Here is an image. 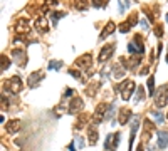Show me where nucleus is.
I'll return each mask as SVG.
<instances>
[{
    "label": "nucleus",
    "mask_w": 168,
    "mask_h": 151,
    "mask_svg": "<svg viewBox=\"0 0 168 151\" xmlns=\"http://www.w3.org/2000/svg\"><path fill=\"white\" fill-rule=\"evenodd\" d=\"M155 102H156V106H158L160 109L167 106V102H168V86L167 84L161 86L158 89V92L155 94Z\"/></svg>",
    "instance_id": "nucleus-3"
},
{
    "label": "nucleus",
    "mask_w": 168,
    "mask_h": 151,
    "mask_svg": "<svg viewBox=\"0 0 168 151\" xmlns=\"http://www.w3.org/2000/svg\"><path fill=\"white\" fill-rule=\"evenodd\" d=\"M113 72H114V77H116V79H121V77L124 76V70L121 69V67H119L118 64H116V66L113 67Z\"/></svg>",
    "instance_id": "nucleus-23"
},
{
    "label": "nucleus",
    "mask_w": 168,
    "mask_h": 151,
    "mask_svg": "<svg viewBox=\"0 0 168 151\" xmlns=\"http://www.w3.org/2000/svg\"><path fill=\"white\" fill-rule=\"evenodd\" d=\"M69 74L72 76V77H76V79L82 81V77H81V72H79L78 69H69Z\"/></svg>",
    "instance_id": "nucleus-26"
},
{
    "label": "nucleus",
    "mask_w": 168,
    "mask_h": 151,
    "mask_svg": "<svg viewBox=\"0 0 168 151\" xmlns=\"http://www.w3.org/2000/svg\"><path fill=\"white\" fill-rule=\"evenodd\" d=\"M156 136H158V146L160 148H161V150L167 148L168 146V131H158Z\"/></svg>",
    "instance_id": "nucleus-16"
},
{
    "label": "nucleus",
    "mask_w": 168,
    "mask_h": 151,
    "mask_svg": "<svg viewBox=\"0 0 168 151\" xmlns=\"http://www.w3.org/2000/svg\"><path fill=\"white\" fill-rule=\"evenodd\" d=\"M167 60H168V57H167Z\"/></svg>",
    "instance_id": "nucleus-39"
},
{
    "label": "nucleus",
    "mask_w": 168,
    "mask_h": 151,
    "mask_svg": "<svg viewBox=\"0 0 168 151\" xmlns=\"http://www.w3.org/2000/svg\"><path fill=\"white\" fill-rule=\"evenodd\" d=\"M93 2V5L96 7V9H101L103 5H104V0H91Z\"/></svg>",
    "instance_id": "nucleus-30"
},
{
    "label": "nucleus",
    "mask_w": 168,
    "mask_h": 151,
    "mask_svg": "<svg viewBox=\"0 0 168 151\" xmlns=\"http://www.w3.org/2000/svg\"><path fill=\"white\" fill-rule=\"evenodd\" d=\"M91 62H93V57H91L89 54H84V56L78 57L74 64H76V67H79V69H88V67H91Z\"/></svg>",
    "instance_id": "nucleus-10"
},
{
    "label": "nucleus",
    "mask_w": 168,
    "mask_h": 151,
    "mask_svg": "<svg viewBox=\"0 0 168 151\" xmlns=\"http://www.w3.org/2000/svg\"><path fill=\"white\" fill-rule=\"evenodd\" d=\"M167 22H168V14H167Z\"/></svg>",
    "instance_id": "nucleus-37"
},
{
    "label": "nucleus",
    "mask_w": 168,
    "mask_h": 151,
    "mask_svg": "<svg viewBox=\"0 0 168 151\" xmlns=\"http://www.w3.org/2000/svg\"><path fill=\"white\" fill-rule=\"evenodd\" d=\"M86 123H89V116H88V114H81V118H79V121H78V124H76V128L81 129Z\"/></svg>",
    "instance_id": "nucleus-21"
},
{
    "label": "nucleus",
    "mask_w": 168,
    "mask_h": 151,
    "mask_svg": "<svg viewBox=\"0 0 168 151\" xmlns=\"http://www.w3.org/2000/svg\"><path fill=\"white\" fill-rule=\"evenodd\" d=\"M34 25H35V29L39 30L40 34H47L49 32V22L46 17H37V20L34 22Z\"/></svg>",
    "instance_id": "nucleus-12"
},
{
    "label": "nucleus",
    "mask_w": 168,
    "mask_h": 151,
    "mask_svg": "<svg viewBox=\"0 0 168 151\" xmlns=\"http://www.w3.org/2000/svg\"><path fill=\"white\" fill-rule=\"evenodd\" d=\"M167 119H168V114H167Z\"/></svg>",
    "instance_id": "nucleus-38"
},
{
    "label": "nucleus",
    "mask_w": 168,
    "mask_h": 151,
    "mask_svg": "<svg viewBox=\"0 0 168 151\" xmlns=\"http://www.w3.org/2000/svg\"><path fill=\"white\" fill-rule=\"evenodd\" d=\"M98 87H99V82H94V84H91L89 87H86V94L89 92V96L93 98V96L96 94V89H98Z\"/></svg>",
    "instance_id": "nucleus-22"
},
{
    "label": "nucleus",
    "mask_w": 168,
    "mask_h": 151,
    "mask_svg": "<svg viewBox=\"0 0 168 151\" xmlns=\"http://www.w3.org/2000/svg\"><path fill=\"white\" fill-rule=\"evenodd\" d=\"M19 129H20V121L19 119H10L9 123H7V126H5V131H7L9 134H15Z\"/></svg>",
    "instance_id": "nucleus-14"
},
{
    "label": "nucleus",
    "mask_w": 168,
    "mask_h": 151,
    "mask_svg": "<svg viewBox=\"0 0 168 151\" xmlns=\"http://www.w3.org/2000/svg\"><path fill=\"white\" fill-rule=\"evenodd\" d=\"M135 82L133 81H124L121 86H119V89H121V99L123 101H128L131 99V96H133V92H135Z\"/></svg>",
    "instance_id": "nucleus-2"
},
{
    "label": "nucleus",
    "mask_w": 168,
    "mask_h": 151,
    "mask_svg": "<svg viewBox=\"0 0 168 151\" xmlns=\"http://www.w3.org/2000/svg\"><path fill=\"white\" fill-rule=\"evenodd\" d=\"M114 29H116V24H114V22H108V24L104 25V29H103V32H101L99 39H106L108 35H111V34L114 32Z\"/></svg>",
    "instance_id": "nucleus-15"
},
{
    "label": "nucleus",
    "mask_w": 168,
    "mask_h": 151,
    "mask_svg": "<svg viewBox=\"0 0 168 151\" xmlns=\"http://www.w3.org/2000/svg\"><path fill=\"white\" fill-rule=\"evenodd\" d=\"M72 3H74V9H78L79 12L88 10L89 7V0H72Z\"/></svg>",
    "instance_id": "nucleus-19"
},
{
    "label": "nucleus",
    "mask_w": 168,
    "mask_h": 151,
    "mask_svg": "<svg viewBox=\"0 0 168 151\" xmlns=\"http://www.w3.org/2000/svg\"><path fill=\"white\" fill-rule=\"evenodd\" d=\"M82 108H84V102H82V99H81V98H78V96H74V98L71 99V102H69L67 112H69V114H78L79 111H82Z\"/></svg>",
    "instance_id": "nucleus-8"
},
{
    "label": "nucleus",
    "mask_w": 168,
    "mask_h": 151,
    "mask_svg": "<svg viewBox=\"0 0 168 151\" xmlns=\"http://www.w3.org/2000/svg\"><path fill=\"white\" fill-rule=\"evenodd\" d=\"M88 141L91 146H94L96 143H98V131H96V128L94 126H91L88 129Z\"/></svg>",
    "instance_id": "nucleus-18"
},
{
    "label": "nucleus",
    "mask_w": 168,
    "mask_h": 151,
    "mask_svg": "<svg viewBox=\"0 0 168 151\" xmlns=\"http://www.w3.org/2000/svg\"><path fill=\"white\" fill-rule=\"evenodd\" d=\"M129 29H131V25H129V22L126 20V22H123V24H121V27H119V32H121V34H126Z\"/></svg>",
    "instance_id": "nucleus-25"
},
{
    "label": "nucleus",
    "mask_w": 168,
    "mask_h": 151,
    "mask_svg": "<svg viewBox=\"0 0 168 151\" xmlns=\"http://www.w3.org/2000/svg\"><path fill=\"white\" fill-rule=\"evenodd\" d=\"M15 30L19 32L20 35H22V34H27V32L30 30V27H29V22H27L25 19H20V20H17V22H15Z\"/></svg>",
    "instance_id": "nucleus-13"
},
{
    "label": "nucleus",
    "mask_w": 168,
    "mask_h": 151,
    "mask_svg": "<svg viewBox=\"0 0 168 151\" xmlns=\"http://www.w3.org/2000/svg\"><path fill=\"white\" fill-rule=\"evenodd\" d=\"M128 50H129V54H135V56H143V50H145V47H143V42H141V35H139V34H136V35H135V39H133L128 44Z\"/></svg>",
    "instance_id": "nucleus-1"
},
{
    "label": "nucleus",
    "mask_w": 168,
    "mask_h": 151,
    "mask_svg": "<svg viewBox=\"0 0 168 151\" xmlns=\"http://www.w3.org/2000/svg\"><path fill=\"white\" fill-rule=\"evenodd\" d=\"M141 25H143V29H148V22L146 20H141Z\"/></svg>",
    "instance_id": "nucleus-36"
},
{
    "label": "nucleus",
    "mask_w": 168,
    "mask_h": 151,
    "mask_svg": "<svg viewBox=\"0 0 168 151\" xmlns=\"http://www.w3.org/2000/svg\"><path fill=\"white\" fill-rule=\"evenodd\" d=\"M44 76H46V72H44V70H35V72H32V74L29 76V86H30V87L39 86V82L44 79Z\"/></svg>",
    "instance_id": "nucleus-11"
},
{
    "label": "nucleus",
    "mask_w": 168,
    "mask_h": 151,
    "mask_svg": "<svg viewBox=\"0 0 168 151\" xmlns=\"http://www.w3.org/2000/svg\"><path fill=\"white\" fill-rule=\"evenodd\" d=\"M129 116H131V111L128 109V108H121L119 109V124H126L129 121Z\"/></svg>",
    "instance_id": "nucleus-17"
},
{
    "label": "nucleus",
    "mask_w": 168,
    "mask_h": 151,
    "mask_svg": "<svg viewBox=\"0 0 168 151\" xmlns=\"http://www.w3.org/2000/svg\"><path fill=\"white\" fill-rule=\"evenodd\" d=\"M12 57H14V60L17 62V66L25 67V64H27V54H25V50L24 49H14L12 50Z\"/></svg>",
    "instance_id": "nucleus-7"
},
{
    "label": "nucleus",
    "mask_w": 168,
    "mask_h": 151,
    "mask_svg": "<svg viewBox=\"0 0 168 151\" xmlns=\"http://www.w3.org/2000/svg\"><path fill=\"white\" fill-rule=\"evenodd\" d=\"M148 94L150 96H153V98H155V94H156V92H155V76H151V77H150L148 79Z\"/></svg>",
    "instance_id": "nucleus-20"
},
{
    "label": "nucleus",
    "mask_w": 168,
    "mask_h": 151,
    "mask_svg": "<svg viewBox=\"0 0 168 151\" xmlns=\"http://www.w3.org/2000/svg\"><path fill=\"white\" fill-rule=\"evenodd\" d=\"M72 94H74V91L71 89V87H67V89H66V96H72Z\"/></svg>",
    "instance_id": "nucleus-34"
},
{
    "label": "nucleus",
    "mask_w": 168,
    "mask_h": 151,
    "mask_svg": "<svg viewBox=\"0 0 168 151\" xmlns=\"http://www.w3.org/2000/svg\"><path fill=\"white\" fill-rule=\"evenodd\" d=\"M148 70H150V67H148V66H145L143 69L139 70V74H143V76H145V74H148Z\"/></svg>",
    "instance_id": "nucleus-33"
},
{
    "label": "nucleus",
    "mask_w": 168,
    "mask_h": 151,
    "mask_svg": "<svg viewBox=\"0 0 168 151\" xmlns=\"http://www.w3.org/2000/svg\"><path fill=\"white\" fill-rule=\"evenodd\" d=\"M153 118H155V123H158V124L163 123V116H161V112H153Z\"/></svg>",
    "instance_id": "nucleus-28"
},
{
    "label": "nucleus",
    "mask_w": 168,
    "mask_h": 151,
    "mask_svg": "<svg viewBox=\"0 0 168 151\" xmlns=\"http://www.w3.org/2000/svg\"><path fill=\"white\" fill-rule=\"evenodd\" d=\"M46 3H49V5H56L57 0H46Z\"/></svg>",
    "instance_id": "nucleus-35"
},
{
    "label": "nucleus",
    "mask_w": 168,
    "mask_h": 151,
    "mask_svg": "<svg viewBox=\"0 0 168 151\" xmlns=\"http://www.w3.org/2000/svg\"><path fill=\"white\" fill-rule=\"evenodd\" d=\"M155 34H156L158 37H161V35H163V25H155Z\"/></svg>",
    "instance_id": "nucleus-31"
},
{
    "label": "nucleus",
    "mask_w": 168,
    "mask_h": 151,
    "mask_svg": "<svg viewBox=\"0 0 168 151\" xmlns=\"http://www.w3.org/2000/svg\"><path fill=\"white\" fill-rule=\"evenodd\" d=\"M59 66H61V62L52 60V62H50V66H49V69H59Z\"/></svg>",
    "instance_id": "nucleus-32"
},
{
    "label": "nucleus",
    "mask_w": 168,
    "mask_h": 151,
    "mask_svg": "<svg viewBox=\"0 0 168 151\" xmlns=\"http://www.w3.org/2000/svg\"><path fill=\"white\" fill-rule=\"evenodd\" d=\"M128 22H129V25L133 27V25H135V24L138 22V15H136V14H133V15H131V17L128 19Z\"/></svg>",
    "instance_id": "nucleus-29"
},
{
    "label": "nucleus",
    "mask_w": 168,
    "mask_h": 151,
    "mask_svg": "<svg viewBox=\"0 0 168 151\" xmlns=\"http://www.w3.org/2000/svg\"><path fill=\"white\" fill-rule=\"evenodd\" d=\"M108 109H109V106H108V104H104V102L98 104V108H96L94 114H93V118H94V124L101 123V121L106 118V114H108Z\"/></svg>",
    "instance_id": "nucleus-5"
},
{
    "label": "nucleus",
    "mask_w": 168,
    "mask_h": 151,
    "mask_svg": "<svg viewBox=\"0 0 168 151\" xmlns=\"http://www.w3.org/2000/svg\"><path fill=\"white\" fill-rule=\"evenodd\" d=\"M7 89L12 92V94H19L20 91H22V81L15 76V77H12L9 81V84H7Z\"/></svg>",
    "instance_id": "nucleus-9"
},
{
    "label": "nucleus",
    "mask_w": 168,
    "mask_h": 151,
    "mask_svg": "<svg viewBox=\"0 0 168 151\" xmlns=\"http://www.w3.org/2000/svg\"><path fill=\"white\" fill-rule=\"evenodd\" d=\"M114 49H116V44H106V45L101 49V52H99L98 60L99 62H106V60H109L111 59V56H113V52H114Z\"/></svg>",
    "instance_id": "nucleus-4"
},
{
    "label": "nucleus",
    "mask_w": 168,
    "mask_h": 151,
    "mask_svg": "<svg viewBox=\"0 0 168 151\" xmlns=\"http://www.w3.org/2000/svg\"><path fill=\"white\" fill-rule=\"evenodd\" d=\"M9 67H10V59L5 56V54H2V70L9 69Z\"/></svg>",
    "instance_id": "nucleus-24"
},
{
    "label": "nucleus",
    "mask_w": 168,
    "mask_h": 151,
    "mask_svg": "<svg viewBox=\"0 0 168 151\" xmlns=\"http://www.w3.org/2000/svg\"><path fill=\"white\" fill-rule=\"evenodd\" d=\"M119 138H121V134L116 133V134H109L106 141H104V148L108 151H116L118 150V143H119Z\"/></svg>",
    "instance_id": "nucleus-6"
},
{
    "label": "nucleus",
    "mask_w": 168,
    "mask_h": 151,
    "mask_svg": "<svg viewBox=\"0 0 168 151\" xmlns=\"http://www.w3.org/2000/svg\"><path fill=\"white\" fill-rule=\"evenodd\" d=\"M136 92H138V101H143L145 98H146V96H145V89H143V86H139Z\"/></svg>",
    "instance_id": "nucleus-27"
}]
</instances>
